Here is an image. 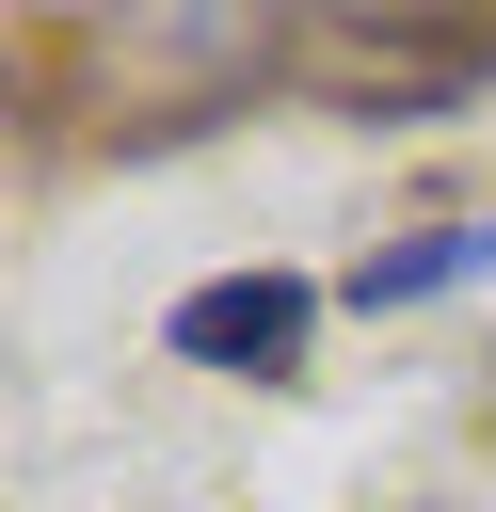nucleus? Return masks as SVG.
<instances>
[{
  "label": "nucleus",
  "instance_id": "nucleus-1",
  "mask_svg": "<svg viewBox=\"0 0 496 512\" xmlns=\"http://www.w3.org/2000/svg\"><path fill=\"white\" fill-rule=\"evenodd\" d=\"M304 64H320L352 112H416V96H464V80H496V16H336Z\"/></svg>",
  "mask_w": 496,
  "mask_h": 512
},
{
  "label": "nucleus",
  "instance_id": "nucleus-2",
  "mask_svg": "<svg viewBox=\"0 0 496 512\" xmlns=\"http://www.w3.org/2000/svg\"><path fill=\"white\" fill-rule=\"evenodd\" d=\"M304 320H320V304H304V272H224V288H192V304H176V352L256 384V368H288V352H304Z\"/></svg>",
  "mask_w": 496,
  "mask_h": 512
},
{
  "label": "nucleus",
  "instance_id": "nucleus-3",
  "mask_svg": "<svg viewBox=\"0 0 496 512\" xmlns=\"http://www.w3.org/2000/svg\"><path fill=\"white\" fill-rule=\"evenodd\" d=\"M464 272H480V240H400V256L352 272V304H432V288H464Z\"/></svg>",
  "mask_w": 496,
  "mask_h": 512
}]
</instances>
